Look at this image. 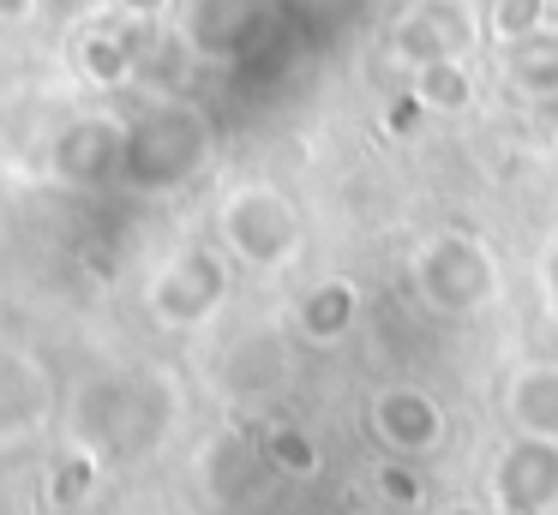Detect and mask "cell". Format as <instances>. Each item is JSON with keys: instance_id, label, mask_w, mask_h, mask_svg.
Here are the masks:
<instances>
[{"instance_id": "1", "label": "cell", "mask_w": 558, "mask_h": 515, "mask_svg": "<svg viewBox=\"0 0 558 515\" xmlns=\"http://www.w3.org/2000/svg\"><path fill=\"white\" fill-rule=\"evenodd\" d=\"M409 287L433 318H481L505 299V263L474 228H433L409 252Z\"/></svg>"}, {"instance_id": "2", "label": "cell", "mask_w": 558, "mask_h": 515, "mask_svg": "<svg viewBox=\"0 0 558 515\" xmlns=\"http://www.w3.org/2000/svg\"><path fill=\"white\" fill-rule=\"evenodd\" d=\"M217 234L246 270H265V275L289 270V263L301 258V246H306L301 210H294V198L282 186H270V180H246V186H234L229 198H222Z\"/></svg>"}, {"instance_id": "3", "label": "cell", "mask_w": 558, "mask_h": 515, "mask_svg": "<svg viewBox=\"0 0 558 515\" xmlns=\"http://www.w3.org/2000/svg\"><path fill=\"white\" fill-rule=\"evenodd\" d=\"M210 156V120L193 102H157L126 126V150H121V174L133 186H181L205 168Z\"/></svg>"}, {"instance_id": "4", "label": "cell", "mask_w": 558, "mask_h": 515, "mask_svg": "<svg viewBox=\"0 0 558 515\" xmlns=\"http://www.w3.org/2000/svg\"><path fill=\"white\" fill-rule=\"evenodd\" d=\"M493 515H553L558 510V438L517 431L486 467Z\"/></svg>"}, {"instance_id": "5", "label": "cell", "mask_w": 558, "mask_h": 515, "mask_svg": "<svg viewBox=\"0 0 558 515\" xmlns=\"http://www.w3.org/2000/svg\"><path fill=\"white\" fill-rule=\"evenodd\" d=\"M145 299H150V311H157V323H169V330H193V323L217 318L222 299H229V263H222L210 246H186L150 275Z\"/></svg>"}, {"instance_id": "6", "label": "cell", "mask_w": 558, "mask_h": 515, "mask_svg": "<svg viewBox=\"0 0 558 515\" xmlns=\"http://www.w3.org/2000/svg\"><path fill=\"white\" fill-rule=\"evenodd\" d=\"M486 24H474V12L462 0H414L390 19L385 30V54L397 60L402 72L414 66H433V60H450V54H469L481 42Z\"/></svg>"}, {"instance_id": "7", "label": "cell", "mask_w": 558, "mask_h": 515, "mask_svg": "<svg viewBox=\"0 0 558 515\" xmlns=\"http://www.w3.org/2000/svg\"><path fill=\"white\" fill-rule=\"evenodd\" d=\"M366 419H373V438L385 443V455H402V462H426L450 443V414L421 383H385Z\"/></svg>"}, {"instance_id": "8", "label": "cell", "mask_w": 558, "mask_h": 515, "mask_svg": "<svg viewBox=\"0 0 558 515\" xmlns=\"http://www.w3.org/2000/svg\"><path fill=\"white\" fill-rule=\"evenodd\" d=\"M258 24H265V0H193L181 12V42L198 60H234L253 48Z\"/></svg>"}, {"instance_id": "9", "label": "cell", "mask_w": 558, "mask_h": 515, "mask_svg": "<svg viewBox=\"0 0 558 515\" xmlns=\"http://www.w3.org/2000/svg\"><path fill=\"white\" fill-rule=\"evenodd\" d=\"M361 323V287L349 275H318L301 299H294V335L313 347H337L342 335Z\"/></svg>"}, {"instance_id": "10", "label": "cell", "mask_w": 558, "mask_h": 515, "mask_svg": "<svg viewBox=\"0 0 558 515\" xmlns=\"http://www.w3.org/2000/svg\"><path fill=\"white\" fill-rule=\"evenodd\" d=\"M505 419L534 438H558V359H522L505 378Z\"/></svg>"}, {"instance_id": "11", "label": "cell", "mask_w": 558, "mask_h": 515, "mask_svg": "<svg viewBox=\"0 0 558 515\" xmlns=\"http://www.w3.org/2000/svg\"><path fill=\"white\" fill-rule=\"evenodd\" d=\"M505 78L534 102H558V30L541 24L534 36L505 42Z\"/></svg>"}, {"instance_id": "12", "label": "cell", "mask_w": 558, "mask_h": 515, "mask_svg": "<svg viewBox=\"0 0 558 515\" xmlns=\"http://www.w3.org/2000/svg\"><path fill=\"white\" fill-rule=\"evenodd\" d=\"M409 96L421 114H469L474 108V72L462 54L433 60V66H414L409 72Z\"/></svg>"}, {"instance_id": "13", "label": "cell", "mask_w": 558, "mask_h": 515, "mask_svg": "<svg viewBox=\"0 0 558 515\" xmlns=\"http://www.w3.org/2000/svg\"><path fill=\"white\" fill-rule=\"evenodd\" d=\"M121 150H126V132L109 126V120H85L61 138V174L66 180H102L121 168Z\"/></svg>"}, {"instance_id": "14", "label": "cell", "mask_w": 558, "mask_h": 515, "mask_svg": "<svg viewBox=\"0 0 558 515\" xmlns=\"http://www.w3.org/2000/svg\"><path fill=\"white\" fill-rule=\"evenodd\" d=\"M258 455H265L277 474H289V479H313L318 467H325L313 431H301V426H270V438H265V450H258Z\"/></svg>"}, {"instance_id": "15", "label": "cell", "mask_w": 558, "mask_h": 515, "mask_svg": "<svg viewBox=\"0 0 558 515\" xmlns=\"http://www.w3.org/2000/svg\"><path fill=\"white\" fill-rule=\"evenodd\" d=\"M541 24H546V0H493L486 7V36L498 48L517 42V36H534Z\"/></svg>"}, {"instance_id": "16", "label": "cell", "mask_w": 558, "mask_h": 515, "mask_svg": "<svg viewBox=\"0 0 558 515\" xmlns=\"http://www.w3.org/2000/svg\"><path fill=\"white\" fill-rule=\"evenodd\" d=\"M378 498H385V503H402V510H414V503L426 498V486H421V474H414V462L390 455V462L378 467Z\"/></svg>"}, {"instance_id": "17", "label": "cell", "mask_w": 558, "mask_h": 515, "mask_svg": "<svg viewBox=\"0 0 558 515\" xmlns=\"http://www.w3.org/2000/svg\"><path fill=\"white\" fill-rule=\"evenodd\" d=\"M534 282H541V299H546V311L558 318V234L541 246V263H534Z\"/></svg>"}, {"instance_id": "18", "label": "cell", "mask_w": 558, "mask_h": 515, "mask_svg": "<svg viewBox=\"0 0 558 515\" xmlns=\"http://www.w3.org/2000/svg\"><path fill=\"white\" fill-rule=\"evenodd\" d=\"M114 7H126L133 19H162V12H169V0H114Z\"/></svg>"}, {"instance_id": "19", "label": "cell", "mask_w": 558, "mask_h": 515, "mask_svg": "<svg viewBox=\"0 0 558 515\" xmlns=\"http://www.w3.org/2000/svg\"><path fill=\"white\" fill-rule=\"evenodd\" d=\"M438 515H486V510H481V503H445Z\"/></svg>"}]
</instances>
